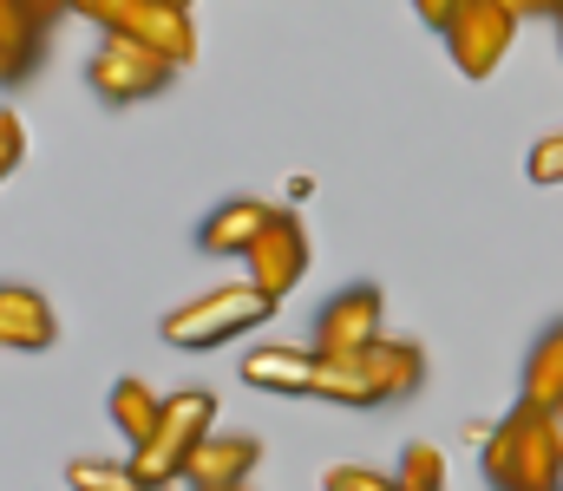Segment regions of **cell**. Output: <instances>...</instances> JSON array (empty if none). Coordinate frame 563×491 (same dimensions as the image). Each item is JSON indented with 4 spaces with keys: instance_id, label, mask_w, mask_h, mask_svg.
<instances>
[{
    "instance_id": "6da1fadb",
    "label": "cell",
    "mask_w": 563,
    "mask_h": 491,
    "mask_svg": "<svg viewBox=\"0 0 563 491\" xmlns=\"http://www.w3.org/2000/svg\"><path fill=\"white\" fill-rule=\"evenodd\" d=\"M485 486L492 491H563V413L518 400L498 433H485Z\"/></svg>"
},
{
    "instance_id": "7a4b0ae2",
    "label": "cell",
    "mask_w": 563,
    "mask_h": 491,
    "mask_svg": "<svg viewBox=\"0 0 563 491\" xmlns=\"http://www.w3.org/2000/svg\"><path fill=\"white\" fill-rule=\"evenodd\" d=\"M210 420H217V393H203V387L170 393V400H164V413H157V426H151V439H144V446H132V472H139L151 491L177 486V479L190 472L197 446L217 433Z\"/></svg>"
},
{
    "instance_id": "3957f363",
    "label": "cell",
    "mask_w": 563,
    "mask_h": 491,
    "mask_svg": "<svg viewBox=\"0 0 563 491\" xmlns=\"http://www.w3.org/2000/svg\"><path fill=\"white\" fill-rule=\"evenodd\" d=\"M269 315H276V302H269L256 282H230V289H210V295H197V302L170 309L157 334H164V347H184V354H210V347H230L236 334L263 327Z\"/></svg>"
},
{
    "instance_id": "277c9868",
    "label": "cell",
    "mask_w": 563,
    "mask_h": 491,
    "mask_svg": "<svg viewBox=\"0 0 563 491\" xmlns=\"http://www.w3.org/2000/svg\"><path fill=\"white\" fill-rule=\"evenodd\" d=\"M170 79H177V59H164L157 46H144V40H132V33H106L99 53L86 59V86H92L106 105L157 99Z\"/></svg>"
},
{
    "instance_id": "5b68a950",
    "label": "cell",
    "mask_w": 563,
    "mask_h": 491,
    "mask_svg": "<svg viewBox=\"0 0 563 491\" xmlns=\"http://www.w3.org/2000/svg\"><path fill=\"white\" fill-rule=\"evenodd\" d=\"M511 40H518V13L505 0H459V13L445 20V53L465 79H492Z\"/></svg>"
},
{
    "instance_id": "8992f818",
    "label": "cell",
    "mask_w": 563,
    "mask_h": 491,
    "mask_svg": "<svg viewBox=\"0 0 563 491\" xmlns=\"http://www.w3.org/2000/svg\"><path fill=\"white\" fill-rule=\"evenodd\" d=\"M380 315H387V295H380L374 282L328 295V309H321V322H314V354H367V347L387 334Z\"/></svg>"
},
{
    "instance_id": "52a82bcc",
    "label": "cell",
    "mask_w": 563,
    "mask_h": 491,
    "mask_svg": "<svg viewBox=\"0 0 563 491\" xmlns=\"http://www.w3.org/2000/svg\"><path fill=\"white\" fill-rule=\"evenodd\" d=\"M243 263H250L243 282H256L269 302H288V289L308 276V236H301L295 210H276V216H269V230L256 236V249H250Z\"/></svg>"
},
{
    "instance_id": "ba28073f",
    "label": "cell",
    "mask_w": 563,
    "mask_h": 491,
    "mask_svg": "<svg viewBox=\"0 0 563 491\" xmlns=\"http://www.w3.org/2000/svg\"><path fill=\"white\" fill-rule=\"evenodd\" d=\"M256 459H263V446H256L250 433H210V439L197 446L184 486L190 491H236V486H250Z\"/></svg>"
},
{
    "instance_id": "9c48e42d",
    "label": "cell",
    "mask_w": 563,
    "mask_h": 491,
    "mask_svg": "<svg viewBox=\"0 0 563 491\" xmlns=\"http://www.w3.org/2000/svg\"><path fill=\"white\" fill-rule=\"evenodd\" d=\"M0 341L7 354H46L59 341V322H53V302L26 282H7L0 289Z\"/></svg>"
},
{
    "instance_id": "30bf717a",
    "label": "cell",
    "mask_w": 563,
    "mask_h": 491,
    "mask_svg": "<svg viewBox=\"0 0 563 491\" xmlns=\"http://www.w3.org/2000/svg\"><path fill=\"white\" fill-rule=\"evenodd\" d=\"M269 216H276V203L236 197V203H223V210H210V216L197 223V249H203V256H250L256 236L269 230Z\"/></svg>"
},
{
    "instance_id": "8fae6325",
    "label": "cell",
    "mask_w": 563,
    "mask_h": 491,
    "mask_svg": "<svg viewBox=\"0 0 563 491\" xmlns=\"http://www.w3.org/2000/svg\"><path fill=\"white\" fill-rule=\"evenodd\" d=\"M314 360H321L314 347H250L236 373H243V387H256V393H282V400L295 393V400H301V393H314Z\"/></svg>"
},
{
    "instance_id": "7c38bea8",
    "label": "cell",
    "mask_w": 563,
    "mask_h": 491,
    "mask_svg": "<svg viewBox=\"0 0 563 491\" xmlns=\"http://www.w3.org/2000/svg\"><path fill=\"white\" fill-rule=\"evenodd\" d=\"M308 400H328V406H347V413L387 406L361 354H321V360H314V393H308Z\"/></svg>"
},
{
    "instance_id": "4fadbf2b",
    "label": "cell",
    "mask_w": 563,
    "mask_h": 491,
    "mask_svg": "<svg viewBox=\"0 0 563 491\" xmlns=\"http://www.w3.org/2000/svg\"><path fill=\"white\" fill-rule=\"evenodd\" d=\"M361 360H367V373H374L380 400H407V393L426 380V354L413 347V341H387V334H380Z\"/></svg>"
},
{
    "instance_id": "5bb4252c",
    "label": "cell",
    "mask_w": 563,
    "mask_h": 491,
    "mask_svg": "<svg viewBox=\"0 0 563 491\" xmlns=\"http://www.w3.org/2000/svg\"><path fill=\"white\" fill-rule=\"evenodd\" d=\"M518 400L563 413V322L531 347V360H525V393H518Z\"/></svg>"
},
{
    "instance_id": "9a60e30c",
    "label": "cell",
    "mask_w": 563,
    "mask_h": 491,
    "mask_svg": "<svg viewBox=\"0 0 563 491\" xmlns=\"http://www.w3.org/2000/svg\"><path fill=\"white\" fill-rule=\"evenodd\" d=\"M33 46H40V13L26 0H0V72H7V86L33 66Z\"/></svg>"
},
{
    "instance_id": "2e32d148",
    "label": "cell",
    "mask_w": 563,
    "mask_h": 491,
    "mask_svg": "<svg viewBox=\"0 0 563 491\" xmlns=\"http://www.w3.org/2000/svg\"><path fill=\"white\" fill-rule=\"evenodd\" d=\"M106 413H112V426H119L132 446H144L151 426H157V413H164V400H157L144 380H119V387L106 393Z\"/></svg>"
},
{
    "instance_id": "e0dca14e",
    "label": "cell",
    "mask_w": 563,
    "mask_h": 491,
    "mask_svg": "<svg viewBox=\"0 0 563 491\" xmlns=\"http://www.w3.org/2000/svg\"><path fill=\"white\" fill-rule=\"evenodd\" d=\"M66 486L73 491H151L132 472V459H73L66 466Z\"/></svg>"
},
{
    "instance_id": "ac0fdd59",
    "label": "cell",
    "mask_w": 563,
    "mask_h": 491,
    "mask_svg": "<svg viewBox=\"0 0 563 491\" xmlns=\"http://www.w3.org/2000/svg\"><path fill=\"white\" fill-rule=\"evenodd\" d=\"M394 479H400V491H445V453L426 446V439H413V446L400 453Z\"/></svg>"
},
{
    "instance_id": "d6986e66",
    "label": "cell",
    "mask_w": 563,
    "mask_h": 491,
    "mask_svg": "<svg viewBox=\"0 0 563 491\" xmlns=\"http://www.w3.org/2000/svg\"><path fill=\"white\" fill-rule=\"evenodd\" d=\"M321 491H400L394 472H374V466H328Z\"/></svg>"
},
{
    "instance_id": "ffe728a7",
    "label": "cell",
    "mask_w": 563,
    "mask_h": 491,
    "mask_svg": "<svg viewBox=\"0 0 563 491\" xmlns=\"http://www.w3.org/2000/svg\"><path fill=\"white\" fill-rule=\"evenodd\" d=\"M525 177H531V183H544V190H558V183H563V132H551V138H538V145H531Z\"/></svg>"
},
{
    "instance_id": "44dd1931",
    "label": "cell",
    "mask_w": 563,
    "mask_h": 491,
    "mask_svg": "<svg viewBox=\"0 0 563 491\" xmlns=\"http://www.w3.org/2000/svg\"><path fill=\"white\" fill-rule=\"evenodd\" d=\"M26 158V132H20V112H0V170H20Z\"/></svg>"
},
{
    "instance_id": "7402d4cb",
    "label": "cell",
    "mask_w": 563,
    "mask_h": 491,
    "mask_svg": "<svg viewBox=\"0 0 563 491\" xmlns=\"http://www.w3.org/2000/svg\"><path fill=\"white\" fill-rule=\"evenodd\" d=\"M413 13H420V20L432 26V33H445V20L459 13V0H413Z\"/></svg>"
},
{
    "instance_id": "603a6c76",
    "label": "cell",
    "mask_w": 563,
    "mask_h": 491,
    "mask_svg": "<svg viewBox=\"0 0 563 491\" xmlns=\"http://www.w3.org/2000/svg\"><path fill=\"white\" fill-rule=\"evenodd\" d=\"M505 7H511L518 20H531V13H551V20H558V0H505Z\"/></svg>"
},
{
    "instance_id": "cb8c5ba5",
    "label": "cell",
    "mask_w": 563,
    "mask_h": 491,
    "mask_svg": "<svg viewBox=\"0 0 563 491\" xmlns=\"http://www.w3.org/2000/svg\"><path fill=\"white\" fill-rule=\"evenodd\" d=\"M26 7H33L40 20H53V13H73V0H26Z\"/></svg>"
},
{
    "instance_id": "d4e9b609",
    "label": "cell",
    "mask_w": 563,
    "mask_h": 491,
    "mask_svg": "<svg viewBox=\"0 0 563 491\" xmlns=\"http://www.w3.org/2000/svg\"><path fill=\"white\" fill-rule=\"evenodd\" d=\"M164 7H184V13H190V0H164Z\"/></svg>"
},
{
    "instance_id": "484cf974",
    "label": "cell",
    "mask_w": 563,
    "mask_h": 491,
    "mask_svg": "<svg viewBox=\"0 0 563 491\" xmlns=\"http://www.w3.org/2000/svg\"><path fill=\"white\" fill-rule=\"evenodd\" d=\"M558 46H563V13H558Z\"/></svg>"
},
{
    "instance_id": "4316f807",
    "label": "cell",
    "mask_w": 563,
    "mask_h": 491,
    "mask_svg": "<svg viewBox=\"0 0 563 491\" xmlns=\"http://www.w3.org/2000/svg\"><path fill=\"white\" fill-rule=\"evenodd\" d=\"M558 13H563V0H558Z\"/></svg>"
},
{
    "instance_id": "83f0119b",
    "label": "cell",
    "mask_w": 563,
    "mask_h": 491,
    "mask_svg": "<svg viewBox=\"0 0 563 491\" xmlns=\"http://www.w3.org/2000/svg\"><path fill=\"white\" fill-rule=\"evenodd\" d=\"M236 491H250V486H236Z\"/></svg>"
}]
</instances>
